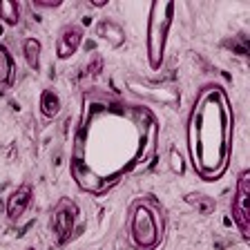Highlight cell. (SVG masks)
<instances>
[{
  "instance_id": "6da1fadb",
  "label": "cell",
  "mask_w": 250,
  "mask_h": 250,
  "mask_svg": "<svg viewBox=\"0 0 250 250\" xmlns=\"http://www.w3.org/2000/svg\"><path fill=\"white\" fill-rule=\"evenodd\" d=\"M230 109L228 99L219 85L203 87L190 116V152L194 170L206 181L217 179L228 166L230 154Z\"/></svg>"
},
{
  "instance_id": "7a4b0ae2",
  "label": "cell",
  "mask_w": 250,
  "mask_h": 250,
  "mask_svg": "<svg viewBox=\"0 0 250 250\" xmlns=\"http://www.w3.org/2000/svg\"><path fill=\"white\" fill-rule=\"evenodd\" d=\"M163 217L154 201L134 203L130 214V244L136 250H154L161 244Z\"/></svg>"
},
{
  "instance_id": "3957f363",
  "label": "cell",
  "mask_w": 250,
  "mask_h": 250,
  "mask_svg": "<svg viewBox=\"0 0 250 250\" xmlns=\"http://www.w3.org/2000/svg\"><path fill=\"white\" fill-rule=\"evenodd\" d=\"M172 16H174L172 2H154L150 9V18H147V61H150L152 69H159L163 62Z\"/></svg>"
},
{
  "instance_id": "277c9868",
  "label": "cell",
  "mask_w": 250,
  "mask_h": 250,
  "mask_svg": "<svg viewBox=\"0 0 250 250\" xmlns=\"http://www.w3.org/2000/svg\"><path fill=\"white\" fill-rule=\"evenodd\" d=\"M248 183H250V172L244 170L239 174V179H237V188H234V197H232V219L244 237L250 234V208H248L250 186Z\"/></svg>"
},
{
  "instance_id": "5b68a950",
  "label": "cell",
  "mask_w": 250,
  "mask_h": 250,
  "mask_svg": "<svg viewBox=\"0 0 250 250\" xmlns=\"http://www.w3.org/2000/svg\"><path fill=\"white\" fill-rule=\"evenodd\" d=\"M76 221H78L76 203H72L69 199H61L52 214V230L58 244H65L72 237L74 228H76Z\"/></svg>"
},
{
  "instance_id": "8992f818",
  "label": "cell",
  "mask_w": 250,
  "mask_h": 250,
  "mask_svg": "<svg viewBox=\"0 0 250 250\" xmlns=\"http://www.w3.org/2000/svg\"><path fill=\"white\" fill-rule=\"evenodd\" d=\"M81 41H83V29L78 25H67L61 31V36H58V41H56L58 58H69L78 49Z\"/></svg>"
},
{
  "instance_id": "52a82bcc",
  "label": "cell",
  "mask_w": 250,
  "mask_h": 250,
  "mask_svg": "<svg viewBox=\"0 0 250 250\" xmlns=\"http://www.w3.org/2000/svg\"><path fill=\"white\" fill-rule=\"evenodd\" d=\"M31 203V186H21L18 190H14L9 197V201H7V214H9V219H21L22 214H25V210L29 208Z\"/></svg>"
},
{
  "instance_id": "ba28073f",
  "label": "cell",
  "mask_w": 250,
  "mask_h": 250,
  "mask_svg": "<svg viewBox=\"0 0 250 250\" xmlns=\"http://www.w3.org/2000/svg\"><path fill=\"white\" fill-rule=\"evenodd\" d=\"M130 87L134 89L136 94H141V96H147V99L156 101V103H166V105L177 103V96H174L172 92H163V94H159V92H156L159 87H150V85L139 83V81H130Z\"/></svg>"
},
{
  "instance_id": "9c48e42d",
  "label": "cell",
  "mask_w": 250,
  "mask_h": 250,
  "mask_svg": "<svg viewBox=\"0 0 250 250\" xmlns=\"http://www.w3.org/2000/svg\"><path fill=\"white\" fill-rule=\"evenodd\" d=\"M99 36L103 38V41H107L112 47H121L125 42V31L121 29L116 22L112 21H103L99 25Z\"/></svg>"
},
{
  "instance_id": "30bf717a",
  "label": "cell",
  "mask_w": 250,
  "mask_h": 250,
  "mask_svg": "<svg viewBox=\"0 0 250 250\" xmlns=\"http://www.w3.org/2000/svg\"><path fill=\"white\" fill-rule=\"evenodd\" d=\"M61 112V99L54 89H45L41 94V114L45 119H54V116Z\"/></svg>"
},
{
  "instance_id": "8fae6325",
  "label": "cell",
  "mask_w": 250,
  "mask_h": 250,
  "mask_svg": "<svg viewBox=\"0 0 250 250\" xmlns=\"http://www.w3.org/2000/svg\"><path fill=\"white\" fill-rule=\"evenodd\" d=\"M22 52H25L27 65L38 72V67H41V42H38L36 38H27V41L22 42Z\"/></svg>"
},
{
  "instance_id": "7c38bea8",
  "label": "cell",
  "mask_w": 250,
  "mask_h": 250,
  "mask_svg": "<svg viewBox=\"0 0 250 250\" xmlns=\"http://www.w3.org/2000/svg\"><path fill=\"white\" fill-rule=\"evenodd\" d=\"M14 81V61L7 47L0 45V85H9Z\"/></svg>"
},
{
  "instance_id": "4fadbf2b",
  "label": "cell",
  "mask_w": 250,
  "mask_h": 250,
  "mask_svg": "<svg viewBox=\"0 0 250 250\" xmlns=\"http://www.w3.org/2000/svg\"><path fill=\"white\" fill-rule=\"evenodd\" d=\"M0 18L7 25H18L21 21V5L14 0H0Z\"/></svg>"
},
{
  "instance_id": "5bb4252c",
  "label": "cell",
  "mask_w": 250,
  "mask_h": 250,
  "mask_svg": "<svg viewBox=\"0 0 250 250\" xmlns=\"http://www.w3.org/2000/svg\"><path fill=\"white\" fill-rule=\"evenodd\" d=\"M186 201L190 203V206H194L201 214H210L214 210V201L210 197H206V194H188Z\"/></svg>"
},
{
  "instance_id": "9a60e30c",
  "label": "cell",
  "mask_w": 250,
  "mask_h": 250,
  "mask_svg": "<svg viewBox=\"0 0 250 250\" xmlns=\"http://www.w3.org/2000/svg\"><path fill=\"white\" fill-rule=\"evenodd\" d=\"M170 167H172L174 174H181L183 172V159H181V154H179L174 147L170 150Z\"/></svg>"
},
{
  "instance_id": "2e32d148",
  "label": "cell",
  "mask_w": 250,
  "mask_h": 250,
  "mask_svg": "<svg viewBox=\"0 0 250 250\" xmlns=\"http://www.w3.org/2000/svg\"><path fill=\"white\" fill-rule=\"evenodd\" d=\"M101 65H103V61H101V58H96V61H94L92 65H89V67H87V72H89V74H99Z\"/></svg>"
},
{
  "instance_id": "e0dca14e",
  "label": "cell",
  "mask_w": 250,
  "mask_h": 250,
  "mask_svg": "<svg viewBox=\"0 0 250 250\" xmlns=\"http://www.w3.org/2000/svg\"><path fill=\"white\" fill-rule=\"evenodd\" d=\"M34 5H36V7H58L61 2H58V0H54V2H49V0H36Z\"/></svg>"
}]
</instances>
